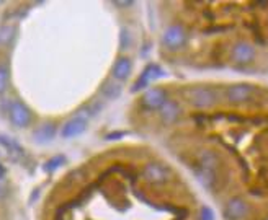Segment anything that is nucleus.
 Masks as SVG:
<instances>
[{"mask_svg":"<svg viewBox=\"0 0 268 220\" xmlns=\"http://www.w3.org/2000/svg\"><path fill=\"white\" fill-rule=\"evenodd\" d=\"M190 105L198 110H209L217 103V93L209 87H195L187 92Z\"/></svg>","mask_w":268,"mask_h":220,"instance_id":"1","label":"nucleus"},{"mask_svg":"<svg viewBox=\"0 0 268 220\" xmlns=\"http://www.w3.org/2000/svg\"><path fill=\"white\" fill-rule=\"evenodd\" d=\"M142 176L150 184H164V183H167L170 179L172 171H170V168L167 165L152 162V163H147V165L144 166Z\"/></svg>","mask_w":268,"mask_h":220,"instance_id":"2","label":"nucleus"},{"mask_svg":"<svg viewBox=\"0 0 268 220\" xmlns=\"http://www.w3.org/2000/svg\"><path fill=\"white\" fill-rule=\"evenodd\" d=\"M187 31L182 25H170L164 31V36H162V41L169 49L175 51L185 46L187 43Z\"/></svg>","mask_w":268,"mask_h":220,"instance_id":"3","label":"nucleus"},{"mask_svg":"<svg viewBox=\"0 0 268 220\" xmlns=\"http://www.w3.org/2000/svg\"><path fill=\"white\" fill-rule=\"evenodd\" d=\"M232 60L239 65H247L255 59V48L247 41H239L232 48Z\"/></svg>","mask_w":268,"mask_h":220,"instance_id":"4","label":"nucleus"},{"mask_svg":"<svg viewBox=\"0 0 268 220\" xmlns=\"http://www.w3.org/2000/svg\"><path fill=\"white\" fill-rule=\"evenodd\" d=\"M8 114H10V119L18 127H26L28 124L31 122V112L30 110L26 108L23 103L20 101H10V106H8Z\"/></svg>","mask_w":268,"mask_h":220,"instance_id":"5","label":"nucleus"},{"mask_svg":"<svg viewBox=\"0 0 268 220\" xmlns=\"http://www.w3.org/2000/svg\"><path fill=\"white\" fill-rule=\"evenodd\" d=\"M141 103L144 108L149 111L160 110L162 106L167 103V93L162 88H149L147 92L142 95Z\"/></svg>","mask_w":268,"mask_h":220,"instance_id":"6","label":"nucleus"},{"mask_svg":"<svg viewBox=\"0 0 268 220\" xmlns=\"http://www.w3.org/2000/svg\"><path fill=\"white\" fill-rule=\"evenodd\" d=\"M254 93V87L247 85V83H237V85H232L226 90V98L229 103L239 105L244 103V101H249L250 97Z\"/></svg>","mask_w":268,"mask_h":220,"instance_id":"7","label":"nucleus"},{"mask_svg":"<svg viewBox=\"0 0 268 220\" xmlns=\"http://www.w3.org/2000/svg\"><path fill=\"white\" fill-rule=\"evenodd\" d=\"M87 131V119L83 116H75L67 121L61 129V137L63 139H74Z\"/></svg>","mask_w":268,"mask_h":220,"instance_id":"8","label":"nucleus"},{"mask_svg":"<svg viewBox=\"0 0 268 220\" xmlns=\"http://www.w3.org/2000/svg\"><path fill=\"white\" fill-rule=\"evenodd\" d=\"M249 214V206L242 197H232L227 202L224 216L227 220H242Z\"/></svg>","mask_w":268,"mask_h":220,"instance_id":"9","label":"nucleus"},{"mask_svg":"<svg viewBox=\"0 0 268 220\" xmlns=\"http://www.w3.org/2000/svg\"><path fill=\"white\" fill-rule=\"evenodd\" d=\"M165 75V72L164 69H160V67L157 64H152V65H147L146 69H144V72L141 73V77L137 78V82L134 83V87L133 90L136 92V90H142V88H146L147 85L152 80H155V78H160V77H164Z\"/></svg>","mask_w":268,"mask_h":220,"instance_id":"10","label":"nucleus"},{"mask_svg":"<svg viewBox=\"0 0 268 220\" xmlns=\"http://www.w3.org/2000/svg\"><path fill=\"white\" fill-rule=\"evenodd\" d=\"M182 114V106L175 100H167V103L160 108V119L165 124H174Z\"/></svg>","mask_w":268,"mask_h":220,"instance_id":"11","label":"nucleus"},{"mask_svg":"<svg viewBox=\"0 0 268 220\" xmlns=\"http://www.w3.org/2000/svg\"><path fill=\"white\" fill-rule=\"evenodd\" d=\"M193 173H195V176H197L198 183L206 189H211L217 181V174H216V170H213V168L197 165V166H195Z\"/></svg>","mask_w":268,"mask_h":220,"instance_id":"12","label":"nucleus"},{"mask_svg":"<svg viewBox=\"0 0 268 220\" xmlns=\"http://www.w3.org/2000/svg\"><path fill=\"white\" fill-rule=\"evenodd\" d=\"M131 69L133 67H131L130 59H126V57L120 59L113 67V78H116V80H126V78L130 77Z\"/></svg>","mask_w":268,"mask_h":220,"instance_id":"13","label":"nucleus"},{"mask_svg":"<svg viewBox=\"0 0 268 220\" xmlns=\"http://www.w3.org/2000/svg\"><path fill=\"white\" fill-rule=\"evenodd\" d=\"M54 134H56V127L53 124H43V126H40L35 132H33V137H35L40 144H46L49 140H53Z\"/></svg>","mask_w":268,"mask_h":220,"instance_id":"14","label":"nucleus"},{"mask_svg":"<svg viewBox=\"0 0 268 220\" xmlns=\"http://www.w3.org/2000/svg\"><path fill=\"white\" fill-rule=\"evenodd\" d=\"M198 165L208 166V168H213V170H216L217 165H219V159H217V155L214 154V152L204 150V152H201L200 157H198Z\"/></svg>","mask_w":268,"mask_h":220,"instance_id":"15","label":"nucleus"},{"mask_svg":"<svg viewBox=\"0 0 268 220\" xmlns=\"http://www.w3.org/2000/svg\"><path fill=\"white\" fill-rule=\"evenodd\" d=\"M13 33H15V28L13 25H3L2 28H0V44L2 46H5V44H8L10 41H12L13 38Z\"/></svg>","mask_w":268,"mask_h":220,"instance_id":"16","label":"nucleus"},{"mask_svg":"<svg viewBox=\"0 0 268 220\" xmlns=\"http://www.w3.org/2000/svg\"><path fill=\"white\" fill-rule=\"evenodd\" d=\"M8 85V69L7 65L0 64V95H2Z\"/></svg>","mask_w":268,"mask_h":220,"instance_id":"17","label":"nucleus"},{"mask_svg":"<svg viewBox=\"0 0 268 220\" xmlns=\"http://www.w3.org/2000/svg\"><path fill=\"white\" fill-rule=\"evenodd\" d=\"M102 92L107 95L108 98H118L120 93H121V88L118 85H111V83H107V85L103 87Z\"/></svg>","mask_w":268,"mask_h":220,"instance_id":"18","label":"nucleus"},{"mask_svg":"<svg viewBox=\"0 0 268 220\" xmlns=\"http://www.w3.org/2000/svg\"><path fill=\"white\" fill-rule=\"evenodd\" d=\"M61 163H64V157H61V155L54 157V159H51V160L46 163V170H48V171H54L56 168L61 166Z\"/></svg>","mask_w":268,"mask_h":220,"instance_id":"19","label":"nucleus"},{"mask_svg":"<svg viewBox=\"0 0 268 220\" xmlns=\"http://www.w3.org/2000/svg\"><path fill=\"white\" fill-rule=\"evenodd\" d=\"M200 220H214V212L209 207H203L200 212Z\"/></svg>","mask_w":268,"mask_h":220,"instance_id":"20","label":"nucleus"},{"mask_svg":"<svg viewBox=\"0 0 268 220\" xmlns=\"http://www.w3.org/2000/svg\"><path fill=\"white\" fill-rule=\"evenodd\" d=\"M125 41H126V48L130 46V35H128V31L123 30L121 33V51H125Z\"/></svg>","mask_w":268,"mask_h":220,"instance_id":"21","label":"nucleus"},{"mask_svg":"<svg viewBox=\"0 0 268 220\" xmlns=\"http://www.w3.org/2000/svg\"><path fill=\"white\" fill-rule=\"evenodd\" d=\"M8 193V189H7V184H5V181H2V178H0V199L2 197H5Z\"/></svg>","mask_w":268,"mask_h":220,"instance_id":"22","label":"nucleus"},{"mask_svg":"<svg viewBox=\"0 0 268 220\" xmlns=\"http://www.w3.org/2000/svg\"><path fill=\"white\" fill-rule=\"evenodd\" d=\"M267 220H268V219H267Z\"/></svg>","mask_w":268,"mask_h":220,"instance_id":"23","label":"nucleus"}]
</instances>
